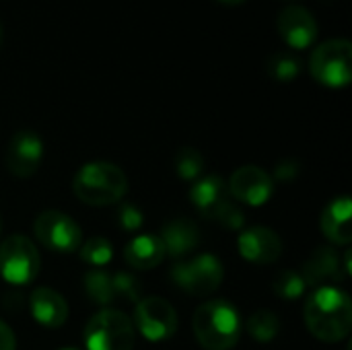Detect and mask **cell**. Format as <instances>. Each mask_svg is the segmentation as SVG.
<instances>
[{"instance_id":"cell-1","label":"cell","mask_w":352,"mask_h":350,"mask_svg":"<svg viewBox=\"0 0 352 350\" xmlns=\"http://www.w3.org/2000/svg\"><path fill=\"white\" fill-rule=\"evenodd\" d=\"M307 330L322 342H340L351 334V297L338 287H320L305 301Z\"/></svg>"},{"instance_id":"cell-2","label":"cell","mask_w":352,"mask_h":350,"mask_svg":"<svg viewBox=\"0 0 352 350\" xmlns=\"http://www.w3.org/2000/svg\"><path fill=\"white\" fill-rule=\"evenodd\" d=\"M194 334L206 350L233 349L241 336V316L227 299H210L202 303L192 320Z\"/></svg>"},{"instance_id":"cell-3","label":"cell","mask_w":352,"mask_h":350,"mask_svg":"<svg viewBox=\"0 0 352 350\" xmlns=\"http://www.w3.org/2000/svg\"><path fill=\"white\" fill-rule=\"evenodd\" d=\"M74 196L89 206H109L120 202L128 192L126 173L107 161L82 165L72 179Z\"/></svg>"},{"instance_id":"cell-4","label":"cell","mask_w":352,"mask_h":350,"mask_svg":"<svg viewBox=\"0 0 352 350\" xmlns=\"http://www.w3.org/2000/svg\"><path fill=\"white\" fill-rule=\"evenodd\" d=\"M134 338L136 332L130 318L111 307L95 314L85 328L87 350H132Z\"/></svg>"},{"instance_id":"cell-5","label":"cell","mask_w":352,"mask_h":350,"mask_svg":"<svg viewBox=\"0 0 352 350\" xmlns=\"http://www.w3.org/2000/svg\"><path fill=\"white\" fill-rule=\"evenodd\" d=\"M311 76L332 89L346 87L352 78V43L344 37L320 43L309 58Z\"/></svg>"},{"instance_id":"cell-6","label":"cell","mask_w":352,"mask_h":350,"mask_svg":"<svg viewBox=\"0 0 352 350\" xmlns=\"http://www.w3.org/2000/svg\"><path fill=\"white\" fill-rule=\"evenodd\" d=\"M41 258L35 243L25 235H8L0 243V276L10 285H29L37 278Z\"/></svg>"},{"instance_id":"cell-7","label":"cell","mask_w":352,"mask_h":350,"mask_svg":"<svg viewBox=\"0 0 352 350\" xmlns=\"http://www.w3.org/2000/svg\"><path fill=\"white\" fill-rule=\"evenodd\" d=\"M223 264L212 254H200L188 262H179L171 270V281L194 297L212 295L223 283Z\"/></svg>"},{"instance_id":"cell-8","label":"cell","mask_w":352,"mask_h":350,"mask_svg":"<svg viewBox=\"0 0 352 350\" xmlns=\"http://www.w3.org/2000/svg\"><path fill=\"white\" fill-rule=\"evenodd\" d=\"M33 233L39 245L58 254L78 252L82 245V231L74 219L60 210H43L33 221Z\"/></svg>"},{"instance_id":"cell-9","label":"cell","mask_w":352,"mask_h":350,"mask_svg":"<svg viewBox=\"0 0 352 350\" xmlns=\"http://www.w3.org/2000/svg\"><path fill=\"white\" fill-rule=\"evenodd\" d=\"M134 326L151 342H163L177 332L179 320L175 307L163 297H144L136 303Z\"/></svg>"},{"instance_id":"cell-10","label":"cell","mask_w":352,"mask_h":350,"mask_svg":"<svg viewBox=\"0 0 352 350\" xmlns=\"http://www.w3.org/2000/svg\"><path fill=\"white\" fill-rule=\"evenodd\" d=\"M229 196L248 206H262L270 200L274 192V182L270 173H266L258 165H243L233 171L227 184Z\"/></svg>"},{"instance_id":"cell-11","label":"cell","mask_w":352,"mask_h":350,"mask_svg":"<svg viewBox=\"0 0 352 350\" xmlns=\"http://www.w3.org/2000/svg\"><path fill=\"white\" fill-rule=\"evenodd\" d=\"M43 159V140L33 130L16 132L6 146V169L16 177H31Z\"/></svg>"},{"instance_id":"cell-12","label":"cell","mask_w":352,"mask_h":350,"mask_svg":"<svg viewBox=\"0 0 352 350\" xmlns=\"http://www.w3.org/2000/svg\"><path fill=\"white\" fill-rule=\"evenodd\" d=\"M239 254L252 264H274L283 256V241L276 231L268 227L243 229L237 237Z\"/></svg>"},{"instance_id":"cell-13","label":"cell","mask_w":352,"mask_h":350,"mask_svg":"<svg viewBox=\"0 0 352 350\" xmlns=\"http://www.w3.org/2000/svg\"><path fill=\"white\" fill-rule=\"evenodd\" d=\"M276 29L280 37L295 50L309 47L318 37V21L316 17L303 6H287L280 10L276 19Z\"/></svg>"},{"instance_id":"cell-14","label":"cell","mask_w":352,"mask_h":350,"mask_svg":"<svg viewBox=\"0 0 352 350\" xmlns=\"http://www.w3.org/2000/svg\"><path fill=\"white\" fill-rule=\"evenodd\" d=\"M303 281L307 287H336L338 283H342L349 274L342 266V258L340 254L330 248H318L305 262L303 266Z\"/></svg>"},{"instance_id":"cell-15","label":"cell","mask_w":352,"mask_h":350,"mask_svg":"<svg viewBox=\"0 0 352 350\" xmlns=\"http://www.w3.org/2000/svg\"><path fill=\"white\" fill-rule=\"evenodd\" d=\"M352 202L349 196L334 198L320 217L322 233L334 245H349L352 241Z\"/></svg>"},{"instance_id":"cell-16","label":"cell","mask_w":352,"mask_h":350,"mask_svg":"<svg viewBox=\"0 0 352 350\" xmlns=\"http://www.w3.org/2000/svg\"><path fill=\"white\" fill-rule=\"evenodd\" d=\"M29 309L37 324L43 328H60L68 320V303L66 299L47 287H39L29 297Z\"/></svg>"},{"instance_id":"cell-17","label":"cell","mask_w":352,"mask_h":350,"mask_svg":"<svg viewBox=\"0 0 352 350\" xmlns=\"http://www.w3.org/2000/svg\"><path fill=\"white\" fill-rule=\"evenodd\" d=\"M161 241L165 245V252L173 258H184L192 254L200 245V231L198 227L188 219H175L169 221L161 231Z\"/></svg>"},{"instance_id":"cell-18","label":"cell","mask_w":352,"mask_h":350,"mask_svg":"<svg viewBox=\"0 0 352 350\" xmlns=\"http://www.w3.org/2000/svg\"><path fill=\"white\" fill-rule=\"evenodd\" d=\"M167 258L165 245L157 235H136L124 250V260L136 270H153Z\"/></svg>"},{"instance_id":"cell-19","label":"cell","mask_w":352,"mask_h":350,"mask_svg":"<svg viewBox=\"0 0 352 350\" xmlns=\"http://www.w3.org/2000/svg\"><path fill=\"white\" fill-rule=\"evenodd\" d=\"M229 198V190L223 177L219 175H204L198 177L192 188H190V200L192 204L204 215V217H212L214 210Z\"/></svg>"},{"instance_id":"cell-20","label":"cell","mask_w":352,"mask_h":350,"mask_svg":"<svg viewBox=\"0 0 352 350\" xmlns=\"http://www.w3.org/2000/svg\"><path fill=\"white\" fill-rule=\"evenodd\" d=\"M85 291H87L89 299L97 305H109L116 301L111 274H107L99 268L85 274Z\"/></svg>"},{"instance_id":"cell-21","label":"cell","mask_w":352,"mask_h":350,"mask_svg":"<svg viewBox=\"0 0 352 350\" xmlns=\"http://www.w3.org/2000/svg\"><path fill=\"white\" fill-rule=\"evenodd\" d=\"M248 332L252 338H256L258 342H270L278 336L280 332V320L274 311H268V309H260L256 311L248 324H245Z\"/></svg>"},{"instance_id":"cell-22","label":"cell","mask_w":352,"mask_h":350,"mask_svg":"<svg viewBox=\"0 0 352 350\" xmlns=\"http://www.w3.org/2000/svg\"><path fill=\"white\" fill-rule=\"evenodd\" d=\"M272 291L285 301H297L305 295L307 285L303 276L295 270H280L272 278Z\"/></svg>"},{"instance_id":"cell-23","label":"cell","mask_w":352,"mask_h":350,"mask_svg":"<svg viewBox=\"0 0 352 350\" xmlns=\"http://www.w3.org/2000/svg\"><path fill=\"white\" fill-rule=\"evenodd\" d=\"M266 68H268V74L274 78V80H280V83H289V80H295L301 72V60L295 56V54H289V52H276L268 58L266 62Z\"/></svg>"},{"instance_id":"cell-24","label":"cell","mask_w":352,"mask_h":350,"mask_svg":"<svg viewBox=\"0 0 352 350\" xmlns=\"http://www.w3.org/2000/svg\"><path fill=\"white\" fill-rule=\"evenodd\" d=\"M78 252H80V260L95 268H103L113 260V248H111L109 239H105L101 235H95L89 241H85L78 248Z\"/></svg>"},{"instance_id":"cell-25","label":"cell","mask_w":352,"mask_h":350,"mask_svg":"<svg viewBox=\"0 0 352 350\" xmlns=\"http://www.w3.org/2000/svg\"><path fill=\"white\" fill-rule=\"evenodd\" d=\"M175 171L186 182H196L204 171V157L198 149L184 146L175 155Z\"/></svg>"},{"instance_id":"cell-26","label":"cell","mask_w":352,"mask_h":350,"mask_svg":"<svg viewBox=\"0 0 352 350\" xmlns=\"http://www.w3.org/2000/svg\"><path fill=\"white\" fill-rule=\"evenodd\" d=\"M210 219L219 221V223H221L223 227H227V229H243V223H245L243 210L239 208V204H237L231 196L214 210V215H212Z\"/></svg>"},{"instance_id":"cell-27","label":"cell","mask_w":352,"mask_h":350,"mask_svg":"<svg viewBox=\"0 0 352 350\" xmlns=\"http://www.w3.org/2000/svg\"><path fill=\"white\" fill-rule=\"evenodd\" d=\"M111 281H113L116 299L118 297H124L126 301H132V303H138L140 301V285L136 283L134 276L124 274V272H118V274H111Z\"/></svg>"},{"instance_id":"cell-28","label":"cell","mask_w":352,"mask_h":350,"mask_svg":"<svg viewBox=\"0 0 352 350\" xmlns=\"http://www.w3.org/2000/svg\"><path fill=\"white\" fill-rule=\"evenodd\" d=\"M118 223L124 231L128 233H134L142 227L144 223V217L140 212V208H136L134 204L130 202H122V206L118 208Z\"/></svg>"},{"instance_id":"cell-29","label":"cell","mask_w":352,"mask_h":350,"mask_svg":"<svg viewBox=\"0 0 352 350\" xmlns=\"http://www.w3.org/2000/svg\"><path fill=\"white\" fill-rule=\"evenodd\" d=\"M297 175H299V165L293 163V161H283V163H278L276 169H274L276 182H283V184H285V182H293Z\"/></svg>"},{"instance_id":"cell-30","label":"cell","mask_w":352,"mask_h":350,"mask_svg":"<svg viewBox=\"0 0 352 350\" xmlns=\"http://www.w3.org/2000/svg\"><path fill=\"white\" fill-rule=\"evenodd\" d=\"M0 350H16V338L8 324L0 320Z\"/></svg>"},{"instance_id":"cell-31","label":"cell","mask_w":352,"mask_h":350,"mask_svg":"<svg viewBox=\"0 0 352 350\" xmlns=\"http://www.w3.org/2000/svg\"><path fill=\"white\" fill-rule=\"evenodd\" d=\"M221 2H225V4H241L245 0H221Z\"/></svg>"},{"instance_id":"cell-32","label":"cell","mask_w":352,"mask_h":350,"mask_svg":"<svg viewBox=\"0 0 352 350\" xmlns=\"http://www.w3.org/2000/svg\"><path fill=\"white\" fill-rule=\"evenodd\" d=\"M0 233H2V217H0Z\"/></svg>"},{"instance_id":"cell-33","label":"cell","mask_w":352,"mask_h":350,"mask_svg":"<svg viewBox=\"0 0 352 350\" xmlns=\"http://www.w3.org/2000/svg\"><path fill=\"white\" fill-rule=\"evenodd\" d=\"M0 41H2V25H0Z\"/></svg>"},{"instance_id":"cell-34","label":"cell","mask_w":352,"mask_h":350,"mask_svg":"<svg viewBox=\"0 0 352 350\" xmlns=\"http://www.w3.org/2000/svg\"><path fill=\"white\" fill-rule=\"evenodd\" d=\"M62 350H74V349H62Z\"/></svg>"}]
</instances>
